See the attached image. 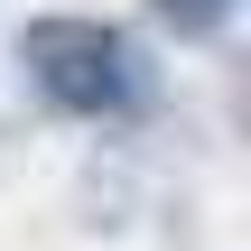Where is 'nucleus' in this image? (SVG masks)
Instances as JSON below:
<instances>
[{"mask_svg": "<svg viewBox=\"0 0 251 251\" xmlns=\"http://www.w3.org/2000/svg\"><path fill=\"white\" fill-rule=\"evenodd\" d=\"M158 19H168L177 37H214V28L233 19V0H158Z\"/></svg>", "mask_w": 251, "mask_h": 251, "instance_id": "2", "label": "nucleus"}, {"mask_svg": "<svg viewBox=\"0 0 251 251\" xmlns=\"http://www.w3.org/2000/svg\"><path fill=\"white\" fill-rule=\"evenodd\" d=\"M19 65L65 121H121V112L149 102V56L102 19H28Z\"/></svg>", "mask_w": 251, "mask_h": 251, "instance_id": "1", "label": "nucleus"}]
</instances>
